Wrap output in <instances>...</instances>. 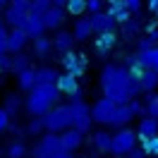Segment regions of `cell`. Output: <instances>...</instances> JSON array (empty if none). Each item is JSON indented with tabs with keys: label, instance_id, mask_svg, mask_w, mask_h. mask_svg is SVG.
I'll return each instance as SVG.
<instances>
[{
	"label": "cell",
	"instance_id": "1",
	"mask_svg": "<svg viewBox=\"0 0 158 158\" xmlns=\"http://www.w3.org/2000/svg\"><path fill=\"white\" fill-rule=\"evenodd\" d=\"M101 89H103V96L118 101V103H129L132 98H137L139 91H144L139 79L127 67H120V65H106L103 67Z\"/></svg>",
	"mask_w": 158,
	"mask_h": 158
},
{
	"label": "cell",
	"instance_id": "2",
	"mask_svg": "<svg viewBox=\"0 0 158 158\" xmlns=\"http://www.w3.org/2000/svg\"><path fill=\"white\" fill-rule=\"evenodd\" d=\"M60 94L58 84H36L29 91V98H27V110L31 115H46L50 108H55Z\"/></svg>",
	"mask_w": 158,
	"mask_h": 158
},
{
	"label": "cell",
	"instance_id": "3",
	"mask_svg": "<svg viewBox=\"0 0 158 158\" xmlns=\"http://www.w3.org/2000/svg\"><path fill=\"white\" fill-rule=\"evenodd\" d=\"M43 120H46V129H48V132L62 134L65 129L72 127V110H69V103L67 106H55V108H50L48 113L43 115Z\"/></svg>",
	"mask_w": 158,
	"mask_h": 158
},
{
	"label": "cell",
	"instance_id": "4",
	"mask_svg": "<svg viewBox=\"0 0 158 158\" xmlns=\"http://www.w3.org/2000/svg\"><path fill=\"white\" fill-rule=\"evenodd\" d=\"M69 110H72V127H77L79 132H89L91 122H94V115H91V108L81 101V96H72L69 101Z\"/></svg>",
	"mask_w": 158,
	"mask_h": 158
},
{
	"label": "cell",
	"instance_id": "5",
	"mask_svg": "<svg viewBox=\"0 0 158 158\" xmlns=\"http://www.w3.org/2000/svg\"><path fill=\"white\" fill-rule=\"evenodd\" d=\"M29 12H31V0H12L7 12H5V22L10 24L12 29L15 27L24 29L27 19H29Z\"/></svg>",
	"mask_w": 158,
	"mask_h": 158
},
{
	"label": "cell",
	"instance_id": "6",
	"mask_svg": "<svg viewBox=\"0 0 158 158\" xmlns=\"http://www.w3.org/2000/svg\"><path fill=\"white\" fill-rule=\"evenodd\" d=\"M62 137H60L58 132H48L46 137L39 139V144L34 146V158H50L53 153H58L62 151Z\"/></svg>",
	"mask_w": 158,
	"mask_h": 158
},
{
	"label": "cell",
	"instance_id": "7",
	"mask_svg": "<svg viewBox=\"0 0 158 158\" xmlns=\"http://www.w3.org/2000/svg\"><path fill=\"white\" fill-rule=\"evenodd\" d=\"M137 132L134 129H120L118 134L113 137V151L110 153H115V156H127L129 151L134 148L137 144Z\"/></svg>",
	"mask_w": 158,
	"mask_h": 158
},
{
	"label": "cell",
	"instance_id": "8",
	"mask_svg": "<svg viewBox=\"0 0 158 158\" xmlns=\"http://www.w3.org/2000/svg\"><path fill=\"white\" fill-rule=\"evenodd\" d=\"M118 106H120L118 101L103 96V98L96 101V106L91 108V115H94V120H96V122H101V125H110V120H113V115H115Z\"/></svg>",
	"mask_w": 158,
	"mask_h": 158
},
{
	"label": "cell",
	"instance_id": "9",
	"mask_svg": "<svg viewBox=\"0 0 158 158\" xmlns=\"http://www.w3.org/2000/svg\"><path fill=\"white\" fill-rule=\"evenodd\" d=\"M62 67H65V72H72V74L81 77L86 72V58L67 50V53H62Z\"/></svg>",
	"mask_w": 158,
	"mask_h": 158
},
{
	"label": "cell",
	"instance_id": "10",
	"mask_svg": "<svg viewBox=\"0 0 158 158\" xmlns=\"http://www.w3.org/2000/svg\"><path fill=\"white\" fill-rule=\"evenodd\" d=\"M91 24H94V31L96 34H103V31H115V24L118 19L110 15V12H94L91 15Z\"/></svg>",
	"mask_w": 158,
	"mask_h": 158
},
{
	"label": "cell",
	"instance_id": "11",
	"mask_svg": "<svg viewBox=\"0 0 158 158\" xmlns=\"http://www.w3.org/2000/svg\"><path fill=\"white\" fill-rule=\"evenodd\" d=\"M65 17H67V7L65 5H53L46 15H43V22H46V29H60V24L65 22Z\"/></svg>",
	"mask_w": 158,
	"mask_h": 158
},
{
	"label": "cell",
	"instance_id": "12",
	"mask_svg": "<svg viewBox=\"0 0 158 158\" xmlns=\"http://www.w3.org/2000/svg\"><path fill=\"white\" fill-rule=\"evenodd\" d=\"M58 89L62 94H67L69 98L72 96H81V89H79V84H77V74H72V72H65V74L58 77Z\"/></svg>",
	"mask_w": 158,
	"mask_h": 158
},
{
	"label": "cell",
	"instance_id": "13",
	"mask_svg": "<svg viewBox=\"0 0 158 158\" xmlns=\"http://www.w3.org/2000/svg\"><path fill=\"white\" fill-rule=\"evenodd\" d=\"M115 31H103V34H98L96 36V43H94V48H96V53H98L101 58H106L110 50H113V46H115Z\"/></svg>",
	"mask_w": 158,
	"mask_h": 158
},
{
	"label": "cell",
	"instance_id": "14",
	"mask_svg": "<svg viewBox=\"0 0 158 158\" xmlns=\"http://www.w3.org/2000/svg\"><path fill=\"white\" fill-rule=\"evenodd\" d=\"M27 34H29V39H39L43 36V31H46V22H43V15H36V12H29V19H27Z\"/></svg>",
	"mask_w": 158,
	"mask_h": 158
},
{
	"label": "cell",
	"instance_id": "15",
	"mask_svg": "<svg viewBox=\"0 0 158 158\" xmlns=\"http://www.w3.org/2000/svg\"><path fill=\"white\" fill-rule=\"evenodd\" d=\"M60 137H62V146L67 148V151H77V148L81 146V141H84V132H79L77 127H69V129H65Z\"/></svg>",
	"mask_w": 158,
	"mask_h": 158
},
{
	"label": "cell",
	"instance_id": "16",
	"mask_svg": "<svg viewBox=\"0 0 158 158\" xmlns=\"http://www.w3.org/2000/svg\"><path fill=\"white\" fill-rule=\"evenodd\" d=\"M27 39H29L27 29H19V27L10 29V39H7V50H10V53H19V50L24 48Z\"/></svg>",
	"mask_w": 158,
	"mask_h": 158
},
{
	"label": "cell",
	"instance_id": "17",
	"mask_svg": "<svg viewBox=\"0 0 158 158\" xmlns=\"http://www.w3.org/2000/svg\"><path fill=\"white\" fill-rule=\"evenodd\" d=\"M156 134H158V118H151V115H146V118L139 122V127H137V137L144 141V139L156 137Z\"/></svg>",
	"mask_w": 158,
	"mask_h": 158
},
{
	"label": "cell",
	"instance_id": "18",
	"mask_svg": "<svg viewBox=\"0 0 158 158\" xmlns=\"http://www.w3.org/2000/svg\"><path fill=\"white\" fill-rule=\"evenodd\" d=\"M139 84H141V89L144 91H153L158 86V69H153V67H144L141 72H139Z\"/></svg>",
	"mask_w": 158,
	"mask_h": 158
},
{
	"label": "cell",
	"instance_id": "19",
	"mask_svg": "<svg viewBox=\"0 0 158 158\" xmlns=\"http://www.w3.org/2000/svg\"><path fill=\"white\" fill-rule=\"evenodd\" d=\"M74 41H77L74 39V31H58L55 39H53V46H55L58 53H67V50H72Z\"/></svg>",
	"mask_w": 158,
	"mask_h": 158
},
{
	"label": "cell",
	"instance_id": "20",
	"mask_svg": "<svg viewBox=\"0 0 158 158\" xmlns=\"http://www.w3.org/2000/svg\"><path fill=\"white\" fill-rule=\"evenodd\" d=\"M132 108H129V103H120L118 110H115V115H113V120H110V125L113 127H122V125H127L129 120H132Z\"/></svg>",
	"mask_w": 158,
	"mask_h": 158
},
{
	"label": "cell",
	"instance_id": "21",
	"mask_svg": "<svg viewBox=\"0 0 158 158\" xmlns=\"http://www.w3.org/2000/svg\"><path fill=\"white\" fill-rule=\"evenodd\" d=\"M94 34V24H91V17L86 19V17H81V19H77V24H74V39L77 41H86Z\"/></svg>",
	"mask_w": 158,
	"mask_h": 158
},
{
	"label": "cell",
	"instance_id": "22",
	"mask_svg": "<svg viewBox=\"0 0 158 158\" xmlns=\"http://www.w3.org/2000/svg\"><path fill=\"white\" fill-rule=\"evenodd\" d=\"M17 79H19V89H22V91H31L34 86H36V69L27 67L24 72H19V74H17Z\"/></svg>",
	"mask_w": 158,
	"mask_h": 158
},
{
	"label": "cell",
	"instance_id": "23",
	"mask_svg": "<svg viewBox=\"0 0 158 158\" xmlns=\"http://www.w3.org/2000/svg\"><path fill=\"white\" fill-rule=\"evenodd\" d=\"M58 72L53 67H39L36 69V84H58Z\"/></svg>",
	"mask_w": 158,
	"mask_h": 158
},
{
	"label": "cell",
	"instance_id": "24",
	"mask_svg": "<svg viewBox=\"0 0 158 158\" xmlns=\"http://www.w3.org/2000/svg\"><path fill=\"white\" fill-rule=\"evenodd\" d=\"M94 146L98 148V151H103V153H108V151H113V137H110L108 132H96Z\"/></svg>",
	"mask_w": 158,
	"mask_h": 158
},
{
	"label": "cell",
	"instance_id": "25",
	"mask_svg": "<svg viewBox=\"0 0 158 158\" xmlns=\"http://www.w3.org/2000/svg\"><path fill=\"white\" fill-rule=\"evenodd\" d=\"M50 48H55L50 39H46V36H39V39H34V53H36L39 58H46V55L50 53Z\"/></svg>",
	"mask_w": 158,
	"mask_h": 158
},
{
	"label": "cell",
	"instance_id": "26",
	"mask_svg": "<svg viewBox=\"0 0 158 158\" xmlns=\"http://www.w3.org/2000/svg\"><path fill=\"white\" fill-rule=\"evenodd\" d=\"M139 58L144 60L148 67L158 69V46H153V48H148V50H139Z\"/></svg>",
	"mask_w": 158,
	"mask_h": 158
},
{
	"label": "cell",
	"instance_id": "27",
	"mask_svg": "<svg viewBox=\"0 0 158 158\" xmlns=\"http://www.w3.org/2000/svg\"><path fill=\"white\" fill-rule=\"evenodd\" d=\"M139 31H141V22L139 19H132V17H129V19L122 24V34H125L127 39H134Z\"/></svg>",
	"mask_w": 158,
	"mask_h": 158
},
{
	"label": "cell",
	"instance_id": "28",
	"mask_svg": "<svg viewBox=\"0 0 158 158\" xmlns=\"http://www.w3.org/2000/svg\"><path fill=\"white\" fill-rule=\"evenodd\" d=\"M29 67V58L24 55V53H15V58H12V72L15 74H19V72H24V69Z\"/></svg>",
	"mask_w": 158,
	"mask_h": 158
},
{
	"label": "cell",
	"instance_id": "29",
	"mask_svg": "<svg viewBox=\"0 0 158 158\" xmlns=\"http://www.w3.org/2000/svg\"><path fill=\"white\" fill-rule=\"evenodd\" d=\"M53 5H55L53 0H31V12H36V15H46Z\"/></svg>",
	"mask_w": 158,
	"mask_h": 158
},
{
	"label": "cell",
	"instance_id": "30",
	"mask_svg": "<svg viewBox=\"0 0 158 158\" xmlns=\"http://www.w3.org/2000/svg\"><path fill=\"white\" fill-rule=\"evenodd\" d=\"M5 108H7L10 115H17L19 113V96L17 94H7L5 96Z\"/></svg>",
	"mask_w": 158,
	"mask_h": 158
},
{
	"label": "cell",
	"instance_id": "31",
	"mask_svg": "<svg viewBox=\"0 0 158 158\" xmlns=\"http://www.w3.org/2000/svg\"><path fill=\"white\" fill-rule=\"evenodd\" d=\"M141 146H144V151H146L148 156H158V134L156 137H148L141 141Z\"/></svg>",
	"mask_w": 158,
	"mask_h": 158
},
{
	"label": "cell",
	"instance_id": "32",
	"mask_svg": "<svg viewBox=\"0 0 158 158\" xmlns=\"http://www.w3.org/2000/svg\"><path fill=\"white\" fill-rule=\"evenodd\" d=\"M67 12L69 15H81V12L86 10V0H67Z\"/></svg>",
	"mask_w": 158,
	"mask_h": 158
},
{
	"label": "cell",
	"instance_id": "33",
	"mask_svg": "<svg viewBox=\"0 0 158 158\" xmlns=\"http://www.w3.org/2000/svg\"><path fill=\"white\" fill-rule=\"evenodd\" d=\"M46 129V120H43V115H34V120L29 122V132L31 134H41Z\"/></svg>",
	"mask_w": 158,
	"mask_h": 158
},
{
	"label": "cell",
	"instance_id": "34",
	"mask_svg": "<svg viewBox=\"0 0 158 158\" xmlns=\"http://www.w3.org/2000/svg\"><path fill=\"white\" fill-rule=\"evenodd\" d=\"M146 115L158 118V96H153V94L146 96Z\"/></svg>",
	"mask_w": 158,
	"mask_h": 158
},
{
	"label": "cell",
	"instance_id": "35",
	"mask_svg": "<svg viewBox=\"0 0 158 158\" xmlns=\"http://www.w3.org/2000/svg\"><path fill=\"white\" fill-rule=\"evenodd\" d=\"M24 151H27L24 144H22V141H15V144L7 148V156H10V158H22V156H24Z\"/></svg>",
	"mask_w": 158,
	"mask_h": 158
},
{
	"label": "cell",
	"instance_id": "36",
	"mask_svg": "<svg viewBox=\"0 0 158 158\" xmlns=\"http://www.w3.org/2000/svg\"><path fill=\"white\" fill-rule=\"evenodd\" d=\"M7 39H10V31H7L2 24H0V55L10 53V50H7Z\"/></svg>",
	"mask_w": 158,
	"mask_h": 158
},
{
	"label": "cell",
	"instance_id": "37",
	"mask_svg": "<svg viewBox=\"0 0 158 158\" xmlns=\"http://www.w3.org/2000/svg\"><path fill=\"white\" fill-rule=\"evenodd\" d=\"M10 118H12V115L7 113V108L2 106V108H0V132H5V129L10 127V122H12Z\"/></svg>",
	"mask_w": 158,
	"mask_h": 158
},
{
	"label": "cell",
	"instance_id": "38",
	"mask_svg": "<svg viewBox=\"0 0 158 158\" xmlns=\"http://www.w3.org/2000/svg\"><path fill=\"white\" fill-rule=\"evenodd\" d=\"M127 7V2L125 0H108V12L115 17V12H120V10H125Z\"/></svg>",
	"mask_w": 158,
	"mask_h": 158
},
{
	"label": "cell",
	"instance_id": "39",
	"mask_svg": "<svg viewBox=\"0 0 158 158\" xmlns=\"http://www.w3.org/2000/svg\"><path fill=\"white\" fill-rule=\"evenodd\" d=\"M101 7H103V0H86V10L94 15V12H101Z\"/></svg>",
	"mask_w": 158,
	"mask_h": 158
},
{
	"label": "cell",
	"instance_id": "40",
	"mask_svg": "<svg viewBox=\"0 0 158 158\" xmlns=\"http://www.w3.org/2000/svg\"><path fill=\"white\" fill-rule=\"evenodd\" d=\"M127 2V7L132 10V15H139L141 12V0H125Z\"/></svg>",
	"mask_w": 158,
	"mask_h": 158
},
{
	"label": "cell",
	"instance_id": "41",
	"mask_svg": "<svg viewBox=\"0 0 158 158\" xmlns=\"http://www.w3.org/2000/svg\"><path fill=\"white\" fill-rule=\"evenodd\" d=\"M146 156H148V153L144 151V146H141V148H137V146H134V148H132V151L127 153V158H146Z\"/></svg>",
	"mask_w": 158,
	"mask_h": 158
},
{
	"label": "cell",
	"instance_id": "42",
	"mask_svg": "<svg viewBox=\"0 0 158 158\" xmlns=\"http://www.w3.org/2000/svg\"><path fill=\"white\" fill-rule=\"evenodd\" d=\"M50 158H72V151H67V148H62V151H58V153H53Z\"/></svg>",
	"mask_w": 158,
	"mask_h": 158
},
{
	"label": "cell",
	"instance_id": "43",
	"mask_svg": "<svg viewBox=\"0 0 158 158\" xmlns=\"http://www.w3.org/2000/svg\"><path fill=\"white\" fill-rule=\"evenodd\" d=\"M146 5H148V12H151V15H158V0H148Z\"/></svg>",
	"mask_w": 158,
	"mask_h": 158
},
{
	"label": "cell",
	"instance_id": "44",
	"mask_svg": "<svg viewBox=\"0 0 158 158\" xmlns=\"http://www.w3.org/2000/svg\"><path fill=\"white\" fill-rule=\"evenodd\" d=\"M7 129H10L12 134H19V132H22V129H19V125H17V122H10V127H7Z\"/></svg>",
	"mask_w": 158,
	"mask_h": 158
},
{
	"label": "cell",
	"instance_id": "45",
	"mask_svg": "<svg viewBox=\"0 0 158 158\" xmlns=\"http://www.w3.org/2000/svg\"><path fill=\"white\" fill-rule=\"evenodd\" d=\"M55 5H67V0H53Z\"/></svg>",
	"mask_w": 158,
	"mask_h": 158
},
{
	"label": "cell",
	"instance_id": "46",
	"mask_svg": "<svg viewBox=\"0 0 158 158\" xmlns=\"http://www.w3.org/2000/svg\"><path fill=\"white\" fill-rule=\"evenodd\" d=\"M2 5H7V0H0V7H2Z\"/></svg>",
	"mask_w": 158,
	"mask_h": 158
},
{
	"label": "cell",
	"instance_id": "47",
	"mask_svg": "<svg viewBox=\"0 0 158 158\" xmlns=\"http://www.w3.org/2000/svg\"><path fill=\"white\" fill-rule=\"evenodd\" d=\"M0 72H2V65H0Z\"/></svg>",
	"mask_w": 158,
	"mask_h": 158
},
{
	"label": "cell",
	"instance_id": "48",
	"mask_svg": "<svg viewBox=\"0 0 158 158\" xmlns=\"http://www.w3.org/2000/svg\"><path fill=\"white\" fill-rule=\"evenodd\" d=\"M153 158H158V156H153Z\"/></svg>",
	"mask_w": 158,
	"mask_h": 158
}]
</instances>
